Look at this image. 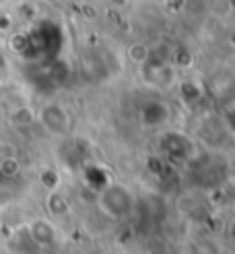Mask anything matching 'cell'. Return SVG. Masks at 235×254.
Here are the masks:
<instances>
[{"label": "cell", "mask_w": 235, "mask_h": 254, "mask_svg": "<svg viewBox=\"0 0 235 254\" xmlns=\"http://www.w3.org/2000/svg\"><path fill=\"white\" fill-rule=\"evenodd\" d=\"M0 172H2L4 180H12V178H17L19 172H21V163L17 157L12 155H4L0 157Z\"/></svg>", "instance_id": "7"}, {"label": "cell", "mask_w": 235, "mask_h": 254, "mask_svg": "<svg viewBox=\"0 0 235 254\" xmlns=\"http://www.w3.org/2000/svg\"><path fill=\"white\" fill-rule=\"evenodd\" d=\"M169 120V108L161 99H146L139 108V122L146 130L161 128Z\"/></svg>", "instance_id": "5"}, {"label": "cell", "mask_w": 235, "mask_h": 254, "mask_svg": "<svg viewBox=\"0 0 235 254\" xmlns=\"http://www.w3.org/2000/svg\"><path fill=\"white\" fill-rule=\"evenodd\" d=\"M0 2H4V0H0Z\"/></svg>", "instance_id": "16"}, {"label": "cell", "mask_w": 235, "mask_h": 254, "mask_svg": "<svg viewBox=\"0 0 235 254\" xmlns=\"http://www.w3.org/2000/svg\"><path fill=\"white\" fill-rule=\"evenodd\" d=\"M47 209L52 213H56V215H64L68 211V200L62 194H58V190H56V192H49V196H47Z\"/></svg>", "instance_id": "10"}, {"label": "cell", "mask_w": 235, "mask_h": 254, "mask_svg": "<svg viewBox=\"0 0 235 254\" xmlns=\"http://www.w3.org/2000/svg\"><path fill=\"white\" fill-rule=\"evenodd\" d=\"M231 238L235 240V223H233V227H231Z\"/></svg>", "instance_id": "15"}, {"label": "cell", "mask_w": 235, "mask_h": 254, "mask_svg": "<svg viewBox=\"0 0 235 254\" xmlns=\"http://www.w3.org/2000/svg\"><path fill=\"white\" fill-rule=\"evenodd\" d=\"M128 56H130V60L134 62V64L142 66V64H146V60H148V56H151V52H148V48L144 44H132L130 50H128Z\"/></svg>", "instance_id": "11"}, {"label": "cell", "mask_w": 235, "mask_h": 254, "mask_svg": "<svg viewBox=\"0 0 235 254\" xmlns=\"http://www.w3.org/2000/svg\"><path fill=\"white\" fill-rule=\"evenodd\" d=\"M40 122L42 126L49 132V134H56V136H64L70 130V116L68 112L58 106V104H46L40 110Z\"/></svg>", "instance_id": "3"}, {"label": "cell", "mask_w": 235, "mask_h": 254, "mask_svg": "<svg viewBox=\"0 0 235 254\" xmlns=\"http://www.w3.org/2000/svg\"><path fill=\"white\" fill-rule=\"evenodd\" d=\"M161 149H163V153L171 161H190L194 143L186 134L169 130L165 134H161Z\"/></svg>", "instance_id": "4"}, {"label": "cell", "mask_w": 235, "mask_h": 254, "mask_svg": "<svg viewBox=\"0 0 235 254\" xmlns=\"http://www.w3.org/2000/svg\"><path fill=\"white\" fill-rule=\"evenodd\" d=\"M4 182H6V180H4V176H2V172H0V186H2Z\"/></svg>", "instance_id": "14"}, {"label": "cell", "mask_w": 235, "mask_h": 254, "mask_svg": "<svg viewBox=\"0 0 235 254\" xmlns=\"http://www.w3.org/2000/svg\"><path fill=\"white\" fill-rule=\"evenodd\" d=\"M29 240L37 246H52L58 240V232L52 221L47 219H35L29 223Z\"/></svg>", "instance_id": "6"}, {"label": "cell", "mask_w": 235, "mask_h": 254, "mask_svg": "<svg viewBox=\"0 0 235 254\" xmlns=\"http://www.w3.org/2000/svg\"><path fill=\"white\" fill-rule=\"evenodd\" d=\"M99 207L111 219H124L128 217L134 209V196L132 192L122 184H107L99 190Z\"/></svg>", "instance_id": "2"}, {"label": "cell", "mask_w": 235, "mask_h": 254, "mask_svg": "<svg viewBox=\"0 0 235 254\" xmlns=\"http://www.w3.org/2000/svg\"><path fill=\"white\" fill-rule=\"evenodd\" d=\"M40 184L47 190V192H56L58 186H60V174H58L56 170H52V168L42 170V174H40Z\"/></svg>", "instance_id": "8"}, {"label": "cell", "mask_w": 235, "mask_h": 254, "mask_svg": "<svg viewBox=\"0 0 235 254\" xmlns=\"http://www.w3.org/2000/svg\"><path fill=\"white\" fill-rule=\"evenodd\" d=\"M10 120L15 122L17 126H29V124L35 122V112L31 108H27V106H21V108H17L15 112H12Z\"/></svg>", "instance_id": "9"}, {"label": "cell", "mask_w": 235, "mask_h": 254, "mask_svg": "<svg viewBox=\"0 0 235 254\" xmlns=\"http://www.w3.org/2000/svg\"><path fill=\"white\" fill-rule=\"evenodd\" d=\"M2 68H4V56L0 54V70H2Z\"/></svg>", "instance_id": "13"}, {"label": "cell", "mask_w": 235, "mask_h": 254, "mask_svg": "<svg viewBox=\"0 0 235 254\" xmlns=\"http://www.w3.org/2000/svg\"><path fill=\"white\" fill-rule=\"evenodd\" d=\"M62 46H64V33L62 27L54 21H37L27 31H21L10 37V48L23 60L42 64L60 58Z\"/></svg>", "instance_id": "1"}, {"label": "cell", "mask_w": 235, "mask_h": 254, "mask_svg": "<svg viewBox=\"0 0 235 254\" xmlns=\"http://www.w3.org/2000/svg\"><path fill=\"white\" fill-rule=\"evenodd\" d=\"M223 122H225V128H227L231 134H235V106H231V108H227V110H225V116H223Z\"/></svg>", "instance_id": "12"}]
</instances>
